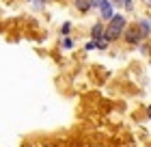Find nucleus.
I'll use <instances>...</instances> for the list:
<instances>
[{
  "instance_id": "f257e3e1",
  "label": "nucleus",
  "mask_w": 151,
  "mask_h": 147,
  "mask_svg": "<svg viewBox=\"0 0 151 147\" xmlns=\"http://www.w3.org/2000/svg\"><path fill=\"white\" fill-rule=\"evenodd\" d=\"M125 26H127V22H125V17L123 15H112V20L108 22V26L104 28V39L106 41H116L119 37H123V30H125Z\"/></svg>"
},
{
  "instance_id": "f03ea898",
  "label": "nucleus",
  "mask_w": 151,
  "mask_h": 147,
  "mask_svg": "<svg viewBox=\"0 0 151 147\" xmlns=\"http://www.w3.org/2000/svg\"><path fill=\"white\" fill-rule=\"evenodd\" d=\"M123 35H125V41L129 46H136L138 41L142 39V35H140V28H138V24L136 26H125V30H123Z\"/></svg>"
},
{
  "instance_id": "7ed1b4c3",
  "label": "nucleus",
  "mask_w": 151,
  "mask_h": 147,
  "mask_svg": "<svg viewBox=\"0 0 151 147\" xmlns=\"http://www.w3.org/2000/svg\"><path fill=\"white\" fill-rule=\"evenodd\" d=\"M97 9H99V15H101V20H108V22L112 20V15H114V9H112L110 0H99Z\"/></svg>"
},
{
  "instance_id": "20e7f679",
  "label": "nucleus",
  "mask_w": 151,
  "mask_h": 147,
  "mask_svg": "<svg viewBox=\"0 0 151 147\" xmlns=\"http://www.w3.org/2000/svg\"><path fill=\"white\" fill-rule=\"evenodd\" d=\"M104 28H106V26L101 24V22H97V24L91 28V37H93V41H97V39L104 37Z\"/></svg>"
},
{
  "instance_id": "39448f33",
  "label": "nucleus",
  "mask_w": 151,
  "mask_h": 147,
  "mask_svg": "<svg viewBox=\"0 0 151 147\" xmlns=\"http://www.w3.org/2000/svg\"><path fill=\"white\" fill-rule=\"evenodd\" d=\"M76 9L80 13H88L93 9V4H91V0H76Z\"/></svg>"
},
{
  "instance_id": "423d86ee",
  "label": "nucleus",
  "mask_w": 151,
  "mask_h": 147,
  "mask_svg": "<svg viewBox=\"0 0 151 147\" xmlns=\"http://www.w3.org/2000/svg\"><path fill=\"white\" fill-rule=\"evenodd\" d=\"M138 28H140V35H142V37H149V35H151V20H140V22H138Z\"/></svg>"
},
{
  "instance_id": "0eeeda50",
  "label": "nucleus",
  "mask_w": 151,
  "mask_h": 147,
  "mask_svg": "<svg viewBox=\"0 0 151 147\" xmlns=\"http://www.w3.org/2000/svg\"><path fill=\"white\" fill-rule=\"evenodd\" d=\"M108 43H110V41H106L104 37H101V39H97V41H95V48H97V50H106V48H108Z\"/></svg>"
},
{
  "instance_id": "6e6552de",
  "label": "nucleus",
  "mask_w": 151,
  "mask_h": 147,
  "mask_svg": "<svg viewBox=\"0 0 151 147\" xmlns=\"http://www.w3.org/2000/svg\"><path fill=\"white\" fill-rule=\"evenodd\" d=\"M60 46H63L65 50H71V48H73V41H71L69 37H65V39H63V43H60Z\"/></svg>"
},
{
  "instance_id": "1a4fd4ad",
  "label": "nucleus",
  "mask_w": 151,
  "mask_h": 147,
  "mask_svg": "<svg viewBox=\"0 0 151 147\" xmlns=\"http://www.w3.org/2000/svg\"><path fill=\"white\" fill-rule=\"evenodd\" d=\"M69 30H71V24H69V22H65L63 26H60V33H63L65 37H67V35H69Z\"/></svg>"
},
{
  "instance_id": "9d476101",
  "label": "nucleus",
  "mask_w": 151,
  "mask_h": 147,
  "mask_svg": "<svg viewBox=\"0 0 151 147\" xmlns=\"http://www.w3.org/2000/svg\"><path fill=\"white\" fill-rule=\"evenodd\" d=\"M123 4H125V9H127V11H132V9H134V2H132V0H123Z\"/></svg>"
},
{
  "instance_id": "9b49d317",
  "label": "nucleus",
  "mask_w": 151,
  "mask_h": 147,
  "mask_svg": "<svg viewBox=\"0 0 151 147\" xmlns=\"http://www.w3.org/2000/svg\"><path fill=\"white\" fill-rule=\"evenodd\" d=\"M84 48H86V50H95V41H88Z\"/></svg>"
},
{
  "instance_id": "f8f14e48",
  "label": "nucleus",
  "mask_w": 151,
  "mask_h": 147,
  "mask_svg": "<svg viewBox=\"0 0 151 147\" xmlns=\"http://www.w3.org/2000/svg\"><path fill=\"white\" fill-rule=\"evenodd\" d=\"M121 2H123V0H110V4H116V7H119Z\"/></svg>"
},
{
  "instance_id": "ddd939ff",
  "label": "nucleus",
  "mask_w": 151,
  "mask_h": 147,
  "mask_svg": "<svg viewBox=\"0 0 151 147\" xmlns=\"http://www.w3.org/2000/svg\"><path fill=\"white\" fill-rule=\"evenodd\" d=\"M147 113H149V117H151V106H149V110H147Z\"/></svg>"
},
{
  "instance_id": "4468645a",
  "label": "nucleus",
  "mask_w": 151,
  "mask_h": 147,
  "mask_svg": "<svg viewBox=\"0 0 151 147\" xmlns=\"http://www.w3.org/2000/svg\"><path fill=\"white\" fill-rule=\"evenodd\" d=\"M149 7H151V0H149Z\"/></svg>"
}]
</instances>
